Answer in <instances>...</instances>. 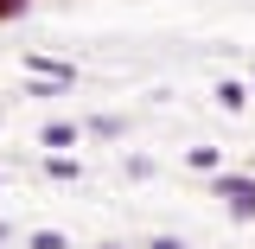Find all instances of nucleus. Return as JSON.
Returning a JSON list of instances; mask_svg holds the SVG:
<instances>
[{
	"label": "nucleus",
	"mask_w": 255,
	"mask_h": 249,
	"mask_svg": "<svg viewBox=\"0 0 255 249\" xmlns=\"http://www.w3.org/2000/svg\"><path fill=\"white\" fill-rule=\"evenodd\" d=\"M211 192L230 205V218H236V224H255V173H217Z\"/></svg>",
	"instance_id": "f257e3e1"
},
{
	"label": "nucleus",
	"mask_w": 255,
	"mask_h": 249,
	"mask_svg": "<svg viewBox=\"0 0 255 249\" xmlns=\"http://www.w3.org/2000/svg\"><path fill=\"white\" fill-rule=\"evenodd\" d=\"M77 141H83V122H45L38 128V147L45 154H70Z\"/></svg>",
	"instance_id": "f03ea898"
},
{
	"label": "nucleus",
	"mask_w": 255,
	"mask_h": 249,
	"mask_svg": "<svg viewBox=\"0 0 255 249\" xmlns=\"http://www.w3.org/2000/svg\"><path fill=\"white\" fill-rule=\"evenodd\" d=\"M211 102H217V109H230V115H236V109H249L255 96H249V83H236V77H223L217 90H211Z\"/></svg>",
	"instance_id": "7ed1b4c3"
},
{
	"label": "nucleus",
	"mask_w": 255,
	"mask_h": 249,
	"mask_svg": "<svg viewBox=\"0 0 255 249\" xmlns=\"http://www.w3.org/2000/svg\"><path fill=\"white\" fill-rule=\"evenodd\" d=\"M26 77H64V83H77V64H64V58H38V51H26Z\"/></svg>",
	"instance_id": "20e7f679"
},
{
	"label": "nucleus",
	"mask_w": 255,
	"mask_h": 249,
	"mask_svg": "<svg viewBox=\"0 0 255 249\" xmlns=\"http://www.w3.org/2000/svg\"><path fill=\"white\" fill-rule=\"evenodd\" d=\"M45 173H51L58 186H77V179H83V160H70V154H51V160H45Z\"/></svg>",
	"instance_id": "39448f33"
},
{
	"label": "nucleus",
	"mask_w": 255,
	"mask_h": 249,
	"mask_svg": "<svg viewBox=\"0 0 255 249\" xmlns=\"http://www.w3.org/2000/svg\"><path fill=\"white\" fill-rule=\"evenodd\" d=\"M185 166H191V173H223V154H217V147H191Z\"/></svg>",
	"instance_id": "423d86ee"
},
{
	"label": "nucleus",
	"mask_w": 255,
	"mask_h": 249,
	"mask_svg": "<svg viewBox=\"0 0 255 249\" xmlns=\"http://www.w3.org/2000/svg\"><path fill=\"white\" fill-rule=\"evenodd\" d=\"M83 134H102V141H115V134H128V122H122V115H90V122H83Z\"/></svg>",
	"instance_id": "0eeeda50"
},
{
	"label": "nucleus",
	"mask_w": 255,
	"mask_h": 249,
	"mask_svg": "<svg viewBox=\"0 0 255 249\" xmlns=\"http://www.w3.org/2000/svg\"><path fill=\"white\" fill-rule=\"evenodd\" d=\"M64 90H70L64 77H32V83H26V96H45V102H51V96H64Z\"/></svg>",
	"instance_id": "6e6552de"
},
{
	"label": "nucleus",
	"mask_w": 255,
	"mask_h": 249,
	"mask_svg": "<svg viewBox=\"0 0 255 249\" xmlns=\"http://www.w3.org/2000/svg\"><path fill=\"white\" fill-rule=\"evenodd\" d=\"M26 249H70V237H64V230H32Z\"/></svg>",
	"instance_id": "1a4fd4ad"
},
{
	"label": "nucleus",
	"mask_w": 255,
	"mask_h": 249,
	"mask_svg": "<svg viewBox=\"0 0 255 249\" xmlns=\"http://www.w3.org/2000/svg\"><path fill=\"white\" fill-rule=\"evenodd\" d=\"M128 179H153V160H147V154H128Z\"/></svg>",
	"instance_id": "9d476101"
},
{
	"label": "nucleus",
	"mask_w": 255,
	"mask_h": 249,
	"mask_svg": "<svg viewBox=\"0 0 255 249\" xmlns=\"http://www.w3.org/2000/svg\"><path fill=\"white\" fill-rule=\"evenodd\" d=\"M147 249H191L185 237H147Z\"/></svg>",
	"instance_id": "9b49d317"
},
{
	"label": "nucleus",
	"mask_w": 255,
	"mask_h": 249,
	"mask_svg": "<svg viewBox=\"0 0 255 249\" xmlns=\"http://www.w3.org/2000/svg\"><path fill=\"white\" fill-rule=\"evenodd\" d=\"M26 6H32V0H0V19H19Z\"/></svg>",
	"instance_id": "f8f14e48"
},
{
	"label": "nucleus",
	"mask_w": 255,
	"mask_h": 249,
	"mask_svg": "<svg viewBox=\"0 0 255 249\" xmlns=\"http://www.w3.org/2000/svg\"><path fill=\"white\" fill-rule=\"evenodd\" d=\"M6 237H13V224H6V218H0V243H6Z\"/></svg>",
	"instance_id": "ddd939ff"
},
{
	"label": "nucleus",
	"mask_w": 255,
	"mask_h": 249,
	"mask_svg": "<svg viewBox=\"0 0 255 249\" xmlns=\"http://www.w3.org/2000/svg\"><path fill=\"white\" fill-rule=\"evenodd\" d=\"M102 249H134V243H102Z\"/></svg>",
	"instance_id": "4468645a"
},
{
	"label": "nucleus",
	"mask_w": 255,
	"mask_h": 249,
	"mask_svg": "<svg viewBox=\"0 0 255 249\" xmlns=\"http://www.w3.org/2000/svg\"><path fill=\"white\" fill-rule=\"evenodd\" d=\"M249 96H255V83H249Z\"/></svg>",
	"instance_id": "2eb2a0df"
}]
</instances>
